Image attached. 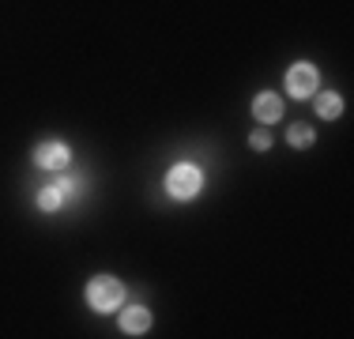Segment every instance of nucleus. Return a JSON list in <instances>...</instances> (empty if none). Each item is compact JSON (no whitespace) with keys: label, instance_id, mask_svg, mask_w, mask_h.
Here are the masks:
<instances>
[{"label":"nucleus","instance_id":"6e6552de","mask_svg":"<svg viewBox=\"0 0 354 339\" xmlns=\"http://www.w3.org/2000/svg\"><path fill=\"white\" fill-rule=\"evenodd\" d=\"M313 106H317V117H320V121H335V117L343 113V98L335 95V91H320Z\"/></svg>","mask_w":354,"mask_h":339},{"label":"nucleus","instance_id":"9d476101","mask_svg":"<svg viewBox=\"0 0 354 339\" xmlns=\"http://www.w3.org/2000/svg\"><path fill=\"white\" fill-rule=\"evenodd\" d=\"M272 140H275L272 129H268V125H260V129L249 136V147H252V151H272Z\"/></svg>","mask_w":354,"mask_h":339},{"label":"nucleus","instance_id":"f257e3e1","mask_svg":"<svg viewBox=\"0 0 354 339\" xmlns=\"http://www.w3.org/2000/svg\"><path fill=\"white\" fill-rule=\"evenodd\" d=\"M83 294H87V305L95 313H117L129 291H124V283H121V279H113V275H95Z\"/></svg>","mask_w":354,"mask_h":339},{"label":"nucleus","instance_id":"0eeeda50","mask_svg":"<svg viewBox=\"0 0 354 339\" xmlns=\"http://www.w3.org/2000/svg\"><path fill=\"white\" fill-rule=\"evenodd\" d=\"M35 200H38V211H46V215H53V211H61L64 203H68V192H64L57 181H49L46 189H38V196H35Z\"/></svg>","mask_w":354,"mask_h":339},{"label":"nucleus","instance_id":"f03ea898","mask_svg":"<svg viewBox=\"0 0 354 339\" xmlns=\"http://www.w3.org/2000/svg\"><path fill=\"white\" fill-rule=\"evenodd\" d=\"M200 185H204V174L192 163H177V166H170V174H166V192H170L174 200H192L200 192Z\"/></svg>","mask_w":354,"mask_h":339},{"label":"nucleus","instance_id":"39448f33","mask_svg":"<svg viewBox=\"0 0 354 339\" xmlns=\"http://www.w3.org/2000/svg\"><path fill=\"white\" fill-rule=\"evenodd\" d=\"M252 117H257L260 125H275L283 117V98L272 95V91H260V95L252 98Z\"/></svg>","mask_w":354,"mask_h":339},{"label":"nucleus","instance_id":"423d86ee","mask_svg":"<svg viewBox=\"0 0 354 339\" xmlns=\"http://www.w3.org/2000/svg\"><path fill=\"white\" fill-rule=\"evenodd\" d=\"M121 332L124 336L151 332V309H143V305H129V309H121Z\"/></svg>","mask_w":354,"mask_h":339},{"label":"nucleus","instance_id":"7ed1b4c3","mask_svg":"<svg viewBox=\"0 0 354 339\" xmlns=\"http://www.w3.org/2000/svg\"><path fill=\"white\" fill-rule=\"evenodd\" d=\"M317 91V68L309 61H298L286 68V95L290 98H309Z\"/></svg>","mask_w":354,"mask_h":339},{"label":"nucleus","instance_id":"20e7f679","mask_svg":"<svg viewBox=\"0 0 354 339\" xmlns=\"http://www.w3.org/2000/svg\"><path fill=\"white\" fill-rule=\"evenodd\" d=\"M68 163H72L68 143H61V140H46V143H38V151H35V166H38V170L61 174V170L68 166Z\"/></svg>","mask_w":354,"mask_h":339},{"label":"nucleus","instance_id":"1a4fd4ad","mask_svg":"<svg viewBox=\"0 0 354 339\" xmlns=\"http://www.w3.org/2000/svg\"><path fill=\"white\" fill-rule=\"evenodd\" d=\"M313 140H317V132L309 129V125H290V129H286V143H290V147H298V151L313 147Z\"/></svg>","mask_w":354,"mask_h":339}]
</instances>
